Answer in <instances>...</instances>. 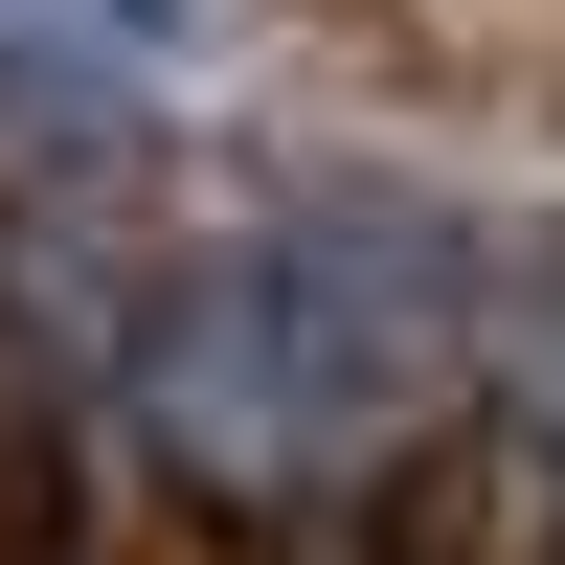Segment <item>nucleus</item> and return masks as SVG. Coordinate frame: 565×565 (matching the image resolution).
Returning <instances> with one entry per match:
<instances>
[{
  "instance_id": "1",
  "label": "nucleus",
  "mask_w": 565,
  "mask_h": 565,
  "mask_svg": "<svg viewBox=\"0 0 565 565\" xmlns=\"http://www.w3.org/2000/svg\"><path fill=\"white\" fill-rule=\"evenodd\" d=\"M452 271L385 226H249V249L159 271L136 317V430H181L204 476H362L407 407L452 385Z\"/></svg>"
},
{
  "instance_id": "2",
  "label": "nucleus",
  "mask_w": 565,
  "mask_h": 565,
  "mask_svg": "<svg viewBox=\"0 0 565 565\" xmlns=\"http://www.w3.org/2000/svg\"><path fill=\"white\" fill-rule=\"evenodd\" d=\"M521 407H543V452H565V295H543V340H521Z\"/></svg>"
}]
</instances>
